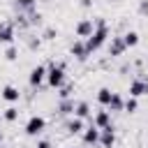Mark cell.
Segmentation results:
<instances>
[{"instance_id": "cell-1", "label": "cell", "mask_w": 148, "mask_h": 148, "mask_svg": "<svg viewBox=\"0 0 148 148\" xmlns=\"http://www.w3.org/2000/svg\"><path fill=\"white\" fill-rule=\"evenodd\" d=\"M106 39H109V25H106V21H104V18H95V30H92V35H90L88 39H83L88 53L99 51Z\"/></svg>"}, {"instance_id": "cell-2", "label": "cell", "mask_w": 148, "mask_h": 148, "mask_svg": "<svg viewBox=\"0 0 148 148\" xmlns=\"http://www.w3.org/2000/svg\"><path fill=\"white\" fill-rule=\"evenodd\" d=\"M46 83H49L51 88H62V86H65V65L53 62V65L49 67V72H46Z\"/></svg>"}, {"instance_id": "cell-3", "label": "cell", "mask_w": 148, "mask_h": 148, "mask_svg": "<svg viewBox=\"0 0 148 148\" xmlns=\"http://www.w3.org/2000/svg\"><path fill=\"white\" fill-rule=\"evenodd\" d=\"M46 130V120L42 118V116H30L28 118V123H25V134L28 136H37V134H42Z\"/></svg>"}, {"instance_id": "cell-4", "label": "cell", "mask_w": 148, "mask_h": 148, "mask_svg": "<svg viewBox=\"0 0 148 148\" xmlns=\"http://www.w3.org/2000/svg\"><path fill=\"white\" fill-rule=\"evenodd\" d=\"M46 72H49V67L35 65V67L30 69V74H28V83H30L32 88H39V86L44 83V79H46Z\"/></svg>"}, {"instance_id": "cell-5", "label": "cell", "mask_w": 148, "mask_h": 148, "mask_svg": "<svg viewBox=\"0 0 148 148\" xmlns=\"http://www.w3.org/2000/svg\"><path fill=\"white\" fill-rule=\"evenodd\" d=\"M16 37L14 21H0V44H12Z\"/></svg>"}, {"instance_id": "cell-6", "label": "cell", "mask_w": 148, "mask_h": 148, "mask_svg": "<svg viewBox=\"0 0 148 148\" xmlns=\"http://www.w3.org/2000/svg\"><path fill=\"white\" fill-rule=\"evenodd\" d=\"M12 9H14V14L30 16L32 12H37V0H12Z\"/></svg>"}, {"instance_id": "cell-7", "label": "cell", "mask_w": 148, "mask_h": 148, "mask_svg": "<svg viewBox=\"0 0 148 148\" xmlns=\"http://www.w3.org/2000/svg\"><path fill=\"white\" fill-rule=\"evenodd\" d=\"M92 30H95V21H92V18H81V21L74 25V35L81 37V39H88V37L92 35Z\"/></svg>"}, {"instance_id": "cell-8", "label": "cell", "mask_w": 148, "mask_h": 148, "mask_svg": "<svg viewBox=\"0 0 148 148\" xmlns=\"http://www.w3.org/2000/svg\"><path fill=\"white\" fill-rule=\"evenodd\" d=\"M113 143H116V130H113V125L99 130V146L102 148H113Z\"/></svg>"}, {"instance_id": "cell-9", "label": "cell", "mask_w": 148, "mask_h": 148, "mask_svg": "<svg viewBox=\"0 0 148 148\" xmlns=\"http://www.w3.org/2000/svg\"><path fill=\"white\" fill-rule=\"evenodd\" d=\"M125 42H123V35L120 37H111V42H109V56L111 58H120L123 53H125Z\"/></svg>"}, {"instance_id": "cell-10", "label": "cell", "mask_w": 148, "mask_h": 148, "mask_svg": "<svg viewBox=\"0 0 148 148\" xmlns=\"http://www.w3.org/2000/svg\"><path fill=\"white\" fill-rule=\"evenodd\" d=\"M69 56H74L76 60H86L90 53H88V49H86V42L83 39H76V42H72V46H69Z\"/></svg>"}, {"instance_id": "cell-11", "label": "cell", "mask_w": 148, "mask_h": 148, "mask_svg": "<svg viewBox=\"0 0 148 148\" xmlns=\"http://www.w3.org/2000/svg\"><path fill=\"white\" fill-rule=\"evenodd\" d=\"M81 139H83L86 146H95V143H99V127H95V125L90 123V125L83 130V136H81Z\"/></svg>"}, {"instance_id": "cell-12", "label": "cell", "mask_w": 148, "mask_h": 148, "mask_svg": "<svg viewBox=\"0 0 148 148\" xmlns=\"http://www.w3.org/2000/svg\"><path fill=\"white\" fill-rule=\"evenodd\" d=\"M148 95V81L146 79H134L130 83V97H141Z\"/></svg>"}, {"instance_id": "cell-13", "label": "cell", "mask_w": 148, "mask_h": 148, "mask_svg": "<svg viewBox=\"0 0 148 148\" xmlns=\"http://www.w3.org/2000/svg\"><path fill=\"white\" fill-rule=\"evenodd\" d=\"M92 125H95V127H99V130L109 127V125H111V111H109V109L97 111V113H95V118H92Z\"/></svg>"}, {"instance_id": "cell-14", "label": "cell", "mask_w": 148, "mask_h": 148, "mask_svg": "<svg viewBox=\"0 0 148 148\" xmlns=\"http://www.w3.org/2000/svg\"><path fill=\"white\" fill-rule=\"evenodd\" d=\"M0 97H2L5 102H18L21 90H18L16 86H5V88H2V92H0Z\"/></svg>"}, {"instance_id": "cell-15", "label": "cell", "mask_w": 148, "mask_h": 148, "mask_svg": "<svg viewBox=\"0 0 148 148\" xmlns=\"http://www.w3.org/2000/svg\"><path fill=\"white\" fill-rule=\"evenodd\" d=\"M74 106H76V102L74 99H60V104H58V113L60 116H69V113H74Z\"/></svg>"}, {"instance_id": "cell-16", "label": "cell", "mask_w": 148, "mask_h": 148, "mask_svg": "<svg viewBox=\"0 0 148 148\" xmlns=\"http://www.w3.org/2000/svg\"><path fill=\"white\" fill-rule=\"evenodd\" d=\"M83 130H86V125H83V118H76V116H74V118L67 123V132H69V134H81Z\"/></svg>"}, {"instance_id": "cell-17", "label": "cell", "mask_w": 148, "mask_h": 148, "mask_svg": "<svg viewBox=\"0 0 148 148\" xmlns=\"http://www.w3.org/2000/svg\"><path fill=\"white\" fill-rule=\"evenodd\" d=\"M111 97H113V90H111V88H99V90H97V102H99L102 106H109Z\"/></svg>"}, {"instance_id": "cell-18", "label": "cell", "mask_w": 148, "mask_h": 148, "mask_svg": "<svg viewBox=\"0 0 148 148\" xmlns=\"http://www.w3.org/2000/svg\"><path fill=\"white\" fill-rule=\"evenodd\" d=\"M74 116H76V118H90V104H88V102H76Z\"/></svg>"}, {"instance_id": "cell-19", "label": "cell", "mask_w": 148, "mask_h": 148, "mask_svg": "<svg viewBox=\"0 0 148 148\" xmlns=\"http://www.w3.org/2000/svg\"><path fill=\"white\" fill-rule=\"evenodd\" d=\"M123 42H125V46H127V49L136 46V44H139V32H136V30H127V32L123 35Z\"/></svg>"}, {"instance_id": "cell-20", "label": "cell", "mask_w": 148, "mask_h": 148, "mask_svg": "<svg viewBox=\"0 0 148 148\" xmlns=\"http://www.w3.org/2000/svg\"><path fill=\"white\" fill-rule=\"evenodd\" d=\"M106 109H109V111H123V109H125V99H123L118 92H113V97H111V102H109Z\"/></svg>"}, {"instance_id": "cell-21", "label": "cell", "mask_w": 148, "mask_h": 148, "mask_svg": "<svg viewBox=\"0 0 148 148\" xmlns=\"http://www.w3.org/2000/svg\"><path fill=\"white\" fill-rule=\"evenodd\" d=\"M25 46H28L30 51H37V49L42 46V35H28V37H25Z\"/></svg>"}, {"instance_id": "cell-22", "label": "cell", "mask_w": 148, "mask_h": 148, "mask_svg": "<svg viewBox=\"0 0 148 148\" xmlns=\"http://www.w3.org/2000/svg\"><path fill=\"white\" fill-rule=\"evenodd\" d=\"M28 23H30V28H37V25L44 23V16H42L39 12H32V14L28 16Z\"/></svg>"}, {"instance_id": "cell-23", "label": "cell", "mask_w": 148, "mask_h": 148, "mask_svg": "<svg viewBox=\"0 0 148 148\" xmlns=\"http://www.w3.org/2000/svg\"><path fill=\"white\" fill-rule=\"evenodd\" d=\"M2 116H5V120H7V123H14V120L18 118V109H16V106H7Z\"/></svg>"}, {"instance_id": "cell-24", "label": "cell", "mask_w": 148, "mask_h": 148, "mask_svg": "<svg viewBox=\"0 0 148 148\" xmlns=\"http://www.w3.org/2000/svg\"><path fill=\"white\" fill-rule=\"evenodd\" d=\"M56 37H58V30H56L53 25H46V28H44V32H42V39L51 42V39H56Z\"/></svg>"}, {"instance_id": "cell-25", "label": "cell", "mask_w": 148, "mask_h": 148, "mask_svg": "<svg viewBox=\"0 0 148 148\" xmlns=\"http://www.w3.org/2000/svg\"><path fill=\"white\" fill-rule=\"evenodd\" d=\"M136 109H139V102H136V97H127V99H125V109H123V111H127V113H134Z\"/></svg>"}, {"instance_id": "cell-26", "label": "cell", "mask_w": 148, "mask_h": 148, "mask_svg": "<svg viewBox=\"0 0 148 148\" xmlns=\"http://www.w3.org/2000/svg\"><path fill=\"white\" fill-rule=\"evenodd\" d=\"M16 56H18L16 46H14V44H9V46H7V51H5V58H7L9 62H12V60H16Z\"/></svg>"}, {"instance_id": "cell-27", "label": "cell", "mask_w": 148, "mask_h": 148, "mask_svg": "<svg viewBox=\"0 0 148 148\" xmlns=\"http://www.w3.org/2000/svg\"><path fill=\"white\" fill-rule=\"evenodd\" d=\"M136 12H139L141 16H148V0H139V5H136Z\"/></svg>"}, {"instance_id": "cell-28", "label": "cell", "mask_w": 148, "mask_h": 148, "mask_svg": "<svg viewBox=\"0 0 148 148\" xmlns=\"http://www.w3.org/2000/svg\"><path fill=\"white\" fill-rule=\"evenodd\" d=\"M69 92H72V86H62V88H60V99H67Z\"/></svg>"}, {"instance_id": "cell-29", "label": "cell", "mask_w": 148, "mask_h": 148, "mask_svg": "<svg viewBox=\"0 0 148 148\" xmlns=\"http://www.w3.org/2000/svg\"><path fill=\"white\" fill-rule=\"evenodd\" d=\"M35 148H53V143L51 141H46V139H42V141H37V146Z\"/></svg>"}, {"instance_id": "cell-30", "label": "cell", "mask_w": 148, "mask_h": 148, "mask_svg": "<svg viewBox=\"0 0 148 148\" xmlns=\"http://www.w3.org/2000/svg\"><path fill=\"white\" fill-rule=\"evenodd\" d=\"M81 7H92V0H79Z\"/></svg>"}, {"instance_id": "cell-31", "label": "cell", "mask_w": 148, "mask_h": 148, "mask_svg": "<svg viewBox=\"0 0 148 148\" xmlns=\"http://www.w3.org/2000/svg\"><path fill=\"white\" fill-rule=\"evenodd\" d=\"M0 143H2V132H0Z\"/></svg>"}]
</instances>
